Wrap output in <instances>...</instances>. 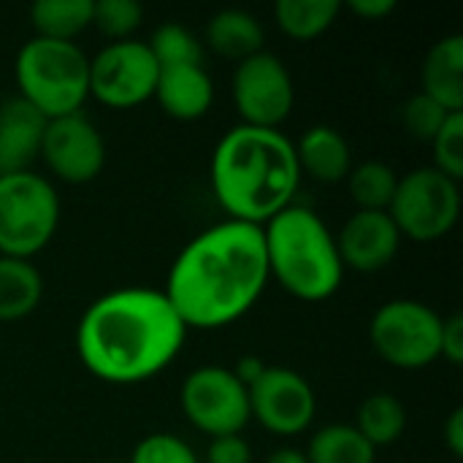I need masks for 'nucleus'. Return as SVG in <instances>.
Masks as SVG:
<instances>
[{
    "label": "nucleus",
    "instance_id": "obj_19",
    "mask_svg": "<svg viewBox=\"0 0 463 463\" xmlns=\"http://www.w3.org/2000/svg\"><path fill=\"white\" fill-rule=\"evenodd\" d=\"M266 30L260 19L241 8H222L206 22V46L228 60H247L263 52Z\"/></svg>",
    "mask_w": 463,
    "mask_h": 463
},
{
    "label": "nucleus",
    "instance_id": "obj_16",
    "mask_svg": "<svg viewBox=\"0 0 463 463\" xmlns=\"http://www.w3.org/2000/svg\"><path fill=\"white\" fill-rule=\"evenodd\" d=\"M46 119L22 98H11L0 106V174L33 171L41 155Z\"/></svg>",
    "mask_w": 463,
    "mask_h": 463
},
{
    "label": "nucleus",
    "instance_id": "obj_10",
    "mask_svg": "<svg viewBox=\"0 0 463 463\" xmlns=\"http://www.w3.org/2000/svg\"><path fill=\"white\" fill-rule=\"evenodd\" d=\"M231 98L241 125L279 130L296 106V84L288 65L274 52H258L236 62Z\"/></svg>",
    "mask_w": 463,
    "mask_h": 463
},
{
    "label": "nucleus",
    "instance_id": "obj_32",
    "mask_svg": "<svg viewBox=\"0 0 463 463\" xmlns=\"http://www.w3.org/2000/svg\"><path fill=\"white\" fill-rule=\"evenodd\" d=\"M439 358L450 366L463 364V315H450L442 320V339H439Z\"/></svg>",
    "mask_w": 463,
    "mask_h": 463
},
{
    "label": "nucleus",
    "instance_id": "obj_30",
    "mask_svg": "<svg viewBox=\"0 0 463 463\" xmlns=\"http://www.w3.org/2000/svg\"><path fill=\"white\" fill-rule=\"evenodd\" d=\"M130 463H201L195 450L176 434H149L136 448Z\"/></svg>",
    "mask_w": 463,
    "mask_h": 463
},
{
    "label": "nucleus",
    "instance_id": "obj_20",
    "mask_svg": "<svg viewBox=\"0 0 463 463\" xmlns=\"http://www.w3.org/2000/svg\"><path fill=\"white\" fill-rule=\"evenodd\" d=\"M43 298L41 271L30 260L0 255V323L24 320Z\"/></svg>",
    "mask_w": 463,
    "mask_h": 463
},
{
    "label": "nucleus",
    "instance_id": "obj_12",
    "mask_svg": "<svg viewBox=\"0 0 463 463\" xmlns=\"http://www.w3.org/2000/svg\"><path fill=\"white\" fill-rule=\"evenodd\" d=\"M250 420H258L274 437H298L309 431L317 415V396L304 374L288 366H266L247 388Z\"/></svg>",
    "mask_w": 463,
    "mask_h": 463
},
{
    "label": "nucleus",
    "instance_id": "obj_17",
    "mask_svg": "<svg viewBox=\"0 0 463 463\" xmlns=\"http://www.w3.org/2000/svg\"><path fill=\"white\" fill-rule=\"evenodd\" d=\"M293 146H296L301 176L307 174L315 182L336 184L345 182L347 174L353 171V149L342 136V130L331 125H315L304 130V136L293 141Z\"/></svg>",
    "mask_w": 463,
    "mask_h": 463
},
{
    "label": "nucleus",
    "instance_id": "obj_15",
    "mask_svg": "<svg viewBox=\"0 0 463 463\" xmlns=\"http://www.w3.org/2000/svg\"><path fill=\"white\" fill-rule=\"evenodd\" d=\"M152 98L171 119L195 122L206 117L214 103V81L203 65L160 68Z\"/></svg>",
    "mask_w": 463,
    "mask_h": 463
},
{
    "label": "nucleus",
    "instance_id": "obj_14",
    "mask_svg": "<svg viewBox=\"0 0 463 463\" xmlns=\"http://www.w3.org/2000/svg\"><path fill=\"white\" fill-rule=\"evenodd\" d=\"M334 239L345 271L358 274L388 269L404 241L388 212H353Z\"/></svg>",
    "mask_w": 463,
    "mask_h": 463
},
{
    "label": "nucleus",
    "instance_id": "obj_21",
    "mask_svg": "<svg viewBox=\"0 0 463 463\" xmlns=\"http://www.w3.org/2000/svg\"><path fill=\"white\" fill-rule=\"evenodd\" d=\"M95 0H38L30 5V24L35 38L76 43V38L92 27Z\"/></svg>",
    "mask_w": 463,
    "mask_h": 463
},
{
    "label": "nucleus",
    "instance_id": "obj_31",
    "mask_svg": "<svg viewBox=\"0 0 463 463\" xmlns=\"http://www.w3.org/2000/svg\"><path fill=\"white\" fill-rule=\"evenodd\" d=\"M252 461V448L241 434L233 437H217L209 439L206 448V463H250Z\"/></svg>",
    "mask_w": 463,
    "mask_h": 463
},
{
    "label": "nucleus",
    "instance_id": "obj_33",
    "mask_svg": "<svg viewBox=\"0 0 463 463\" xmlns=\"http://www.w3.org/2000/svg\"><path fill=\"white\" fill-rule=\"evenodd\" d=\"M342 8H347L364 22H383L396 11V0H350Z\"/></svg>",
    "mask_w": 463,
    "mask_h": 463
},
{
    "label": "nucleus",
    "instance_id": "obj_34",
    "mask_svg": "<svg viewBox=\"0 0 463 463\" xmlns=\"http://www.w3.org/2000/svg\"><path fill=\"white\" fill-rule=\"evenodd\" d=\"M442 437H445V448L450 450L453 458H463V410H453L450 418L442 426Z\"/></svg>",
    "mask_w": 463,
    "mask_h": 463
},
{
    "label": "nucleus",
    "instance_id": "obj_8",
    "mask_svg": "<svg viewBox=\"0 0 463 463\" xmlns=\"http://www.w3.org/2000/svg\"><path fill=\"white\" fill-rule=\"evenodd\" d=\"M442 315L415 298H393L369 320L372 350L393 369L420 372L439 361Z\"/></svg>",
    "mask_w": 463,
    "mask_h": 463
},
{
    "label": "nucleus",
    "instance_id": "obj_28",
    "mask_svg": "<svg viewBox=\"0 0 463 463\" xmlns=\"http://www.w3.org/2000/svg\"><path fill=\"white\" fill-rule=\"evenodd\" d=\"M431 168L461 182L463 179V111L450 114L442 130L431 141Z\"/></svg>",
    "mask_w": 463,
    "mask_h": 463
},
{
    "label": "nucleus",
    "instance_id": "obj_24",
    "mask_svg": "<svg viewBox=\"0 0 463 463\" xmlns=\"http://www.w3.org/2000/svg\"><path fill=\"white\" fill-rule=\"evenodd\" d=\"M304 456L309 463H377V450L353 423H331L317 429Z\"/></svg>",
    "mask_w": 463,
    "mask_h": 463
},
{
    "label": "nucleus",
    "instance_id": "obj_13",
    "mask_svg": "<svg viewBox=\"0 0 463 463\" xmlns=\"http://www.w3.org/2000/svg\"><path fill=\"white\" fill-rule=\"evenodd\" d=\"M38 160L65 184H87L95 182L106 165V141L81 111L46 119Z\"/></svg>",
    "mask_w": 463,
    "mask_h": 463
},
{
    "label": "nucleus",
    "instance_id": "obj_5",
    "mask_svg": "<svg viewBox=\"0 0 463 463\" xmlns=\"http://www.w3.org/2000/svg\"><path fill=\"white\" fill-rule=\"evenodd\" d=\"M16 90L43 119H57L81 111L90 98V57L79 43L30 38L22 43L14 62Z\"/></svg>",
    "mask_w": 463,
    "mask_h": 463
},
{
    "label": "nucleus",
    "instance_id": "obj_9",
    "mask_svg": "<svg viewBox=\"0 0 463 463\" xmlns=\"http://www.w3.org/2000/svg\"><path fill=\"white\" fill-rule=\"evenodd\" d=\"M187 423L209 439L241 434L250 423V399L239 377L225 366H198L179 391Z\"/></svg>",
    "mask_w": 463,
    "mask_h": 463
},
{
    "label": "nucleus",
    "instance_id": "obj_25",
    "mask_svg": "<svg viewBox=\"0 0 463 463\" xmlns=\"http://www.w3.org/2000/svg\"><path fill=\"white\" fill-rule=\"evenodd\" d=\"M345 182L350 187L355 212H388L399 184V174L383 160H364L353 165Z\"/></svg>",
    "mask_w": 463,
    "mask_h": 463
},
{
    "label": "nucleus",
    "instance_id": "obj_2",
    "mask_svg": "<svg viewBox=\"0 0 463 463\" xmlns=\"http://www.w3.org/2000/svg\"><path fill=\"white\" fill-rule=\"evenodd\" d=\"M187 339L184 323L155 288H119L95 298L76 326L81 366L109 385H138L165 372Z\"/></svg>",
    "mask_w": 463,
    "mask_h": 463
},
{
    "label": "nucleus",
    "instance_id": "obj_23",
    "mask_svg": "<svg viewBox=\"0 0 463 463\" xmlns=\"http://www.w3.org/2000/svg\"><path fill=\"white\" fill-rule=\"evenodd\" d=\"M342 14L339 0H279L274 5L277 27L293 41H315L334 27Z\"/></svg>",
    "mask_w": 463,
    "mask_h": 463
},
{
    "label": "nucleus",
    "instance_id": "obj_36",
    "mask_svg": "<svg viewBox=\"0 0 463 463\" xmlns=\"http://www.w3.org/2000/svg\"><path fill=\"white\" fill-rule=\"evenodd\" d=\"M266 463H309V461H307L304 450H296V448H279V450H274V453L269 456V461Z\"/></svg>",
    "mask_w": 463,
    "mask_h": 463
},
{
    "label": "nucleus",
    "instance_id": "obj_18",
    "mask_svg": "<svg viewBox=\"0 0 463 463\" xmlns=\"http://www.w3.org/2000/svg\"><path fill=\"white\" fill-rule=\"evenodd\" d=\"M420 92L450 114L463 111V35H445L429 49L420 68Z\"/></svg>",
    "mask_w": 463,
    "mask_h": 463
},
{
    "label": "nucleus",
    "instance_id": "obj_3",
    "mask_svg": "<svg viewBox=\"0 0 463 463\" xmlns=\"http://www.w3.org/2000/svg\"><path fill=\"white\" fill-rule=\"evenodd\" d=\"M212 193L228 220L263 228L293 206L301 184L296 146L282 130L236 125L212 152Z\"/></svg>",
    "mask_w": 463,
    "mask_h": 463
},
{
    "label": "nucleus",
    "instance_id": "obj_26",
    "mask_svg": "<svg viewBox=\"0 0 463 463\" xmlns=\"http://www.w3.org/2000/svg\"><path fill=\"white\" fill-rule=\"evenodd\" d=\"M157 68H174V65H203V43L193 30L176 22L160 24L152 38L146 41Z\"/></svg>",
    "mask_w": 463,
    "mask_h": 463
},
{
    "label": "nucleus",
    "instance_id": "obj_7",
    "mask_svg": "<svg viewBox=\"0 0 463 463\" xmlns=\"http://www.w3.org/2000/svg\"><path fill=\"white\" fill-rule=\"evenodd\" d=\"M388 217L402 239L418 244L442 241L461 217V182L439 174L431 165L399 176Z\"/></svg>",
    "mask_w": 463,
    "mask_h": 463
},
{
    "label": "nucleus",
    "instance_id": "obj_4",
    "mask_svg": "<svg viewBox=\"0 0 463 463\" xmlns=\"http://www.w3.org/2000/svg\"><path fill=\"white\" fill-rule=\"evenodd\" d=\"M269 279L298 301H328L345 279L336 239L323 217L307 206H288L263 225Z\"/></svg>",
    "mask_w": 463,
    "mask_h": 463
},
{
    "label": "nucleus",
    "instance_id": "obj_1",
    "mask_svg": "<svg viewBox=\"0 0 463 463\" xmlns=\"http://www.w3.org/2000/svg\"><path fill=\"white\" fill-rule=\"evenodd\" d=\"M269 285L263 228L225 220L190 239L174 258L163 296L187 331L241 320Z\"/></svg>",
    "mask_w": 463,
    "mask_h": 463
},
{
    "label": "nucleus",
    "instance_id": "obj_27",
    "mask_svg": "<svg viewBox=\"0 0 463 463\" xmlns=\"http://www.w3.org/2000/svg\"><path fill=\"white\" fill-rule=\"evenodd\" d=\"M141 22H144V8L136 0H95L92 27H98V33L109 38V43L130 41L133 33L141 27Z\"/></svg>",
    "mask_w": 463,
    "mask_h": 463
},
{
    "label": "nucleus",
    "instance_id": "obj_22",
    "mask_svg": "<svg viewBox=\"0 0 463 463\" xmlns=\"http://www.w3.org/2000/svg\"><path fill=\"white\" fill-rule=\"evenodd\" d=\"M353 426L374 450L388 448L407 431V407L393 393H372L361 402Z\"/></svg>",
    "mask_w": 463,
    "mask_h": 463
},
{
    "label": "nucleus",
    "instance_id": "obj_29",
    "mask_svg": "<svg viewBox=\"0 0 463 463\" xmlns=\"http://www.w3.org/2000/svg\"><path fill=\"white\" fill-rule=\"evenodd\" d=\"M448 117H450V111H445L437 100H431L423 92H415L402 109V122H404L407 133L418 141H426V144L434 141V136L442 130Z\"/></svg>",
    "mask_w": 463,
    "mask_h": 463
},
{
    "label": "nucleus",
    "instance_id": "obj_35",
    "mask_svg": "<svg viewBox=\"0 0 463 463\" xmlns=\"http://www.w3.org/2000/svg\"><path fill=\"white\" fill-rule=\"evenodd\" d=\"M266 366H269V364H263L258 355H244V358H239V364H236L231 372L239 377V383H241L244 388H250V385L266 372Z\"/></svg>",
    "mask_w": 463,
    "mask_h": 463
},
{
    "label": "nucleus",
    "instance_id": "obj_6",
    "mask_svg": "<svg viewBox=\"0 0 463 463\" xmlns=\"http://www.w3.org/2000/svg\"><path fill=\"white\" fill-rule=\"evenodd\" d=\"M60 225V195L43 174H0V255L30 260Z\"/></svg>",
    "mask_w": 463,
    "mask_h": 463
},
{
    "label": "nucleus",
    "instance_id": "obj_11",
    "mask_svg": "<svg viewBox=\"0 0 463 463\" xmlns=\"http://www.w3.org/2000/svg\"><path fill=\"white\" fill-rule=\"evenodd\" d=\"M157 73L160 68L146 41L130 38L106 43L90 57V98L117 111L136 109L155 95Z\"/></svg>",
    "mask_w": 463,
    "mask_h": 463
}]
</instances>
